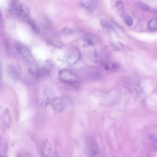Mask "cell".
I'll return each mask as SVG.
<instances>
[{
    "label": "cell",
    "mask_w": 157,
    "mask_h": 157,
    "mask_svg": "<svg viewBox=\"0 0 157 157\" xmlns=\"http://www.w3.org/2000/svg\"><path fill=\"white\" fill-rule=\"evenodd\" d=\"M51 144L48 140L45 139L42 142L40 147V152L43 157H49L51 153Z\"/></svg>",
    "instance_id": "5b68a950"
},
{
    "label": "cell",
    "mask_w": 157,
    "mask_h": 157,
    "mask_svg": "<svg viewBox=\"0 0 157 157\" xmlns=\"http://www.w3.org/2000/svg\"><path fill=\"white\" fill-rule=\"evenodd\" d=\"M0 157H4L2 155H0Z\"/></svg>",
    "instance_id": "44dd1931"
},
{
    "label": "cell",
    "mask_w": 157,
    "mask_h": 157,
    "mask_svg": "<svg viewBox=\"0 0 157 157\" xmlns=\"http://www.w3.org/2000/svg\"><path fill=\"white\" fill-rule=\"evenodd\" d=\"M139 5L141 9L144 10H149L150 9L149 6L146 4L142 2H139Z\"/></svg>",
    "instance_id": "2e32d148"
},
{
    "label": "cell",
    "mask_w": 157,
    "mask_h": 157,
    "mask_svg": "<svg viewBox=\"0 0 157 157\" xmlns=\"http://www.w3.org/2000/svg\"><path fill=\"white\" fill-rule=\"evenodd\" d=\"M81 5L86 9L89 10H94L96 6V2L95 0H87L81 1Z\"/></svg>",
    "instance_id": "ba28073f"
},
{
    "label": "cell",
    "mask_w": 157,
    "mask_h": 157,
    "mask_svg": "<svg viewBox=\"0 0 157 157\" xmlns=\"http://www.w3.org/2000/svg\"><path fill=\"white\" fill-rule=\"evenodd\" d=\"M124 20L127 25L130 26L132 25L133 23V19L128 15H126L124 17Z\"/></svg>",
    "instance_id": "4fadbf2b"
},
{
    "label": "cell",
    "mask_w": 157,
    "mask_h": 157,
    "mask_svg": "<svg viewBox=\"0 0 157 157\" xmlns=\"http://www.w3.org/2000/svg\"><path fill=\"white\" fill-rule=\"evenodd\" d=\"M69 101L66 97H57L53 99L51 102L52 109L56 112L60 113L65 110L69 104Z\"/></svg>",
    "instance_id": "3957f363"
},
{
    "label": "cell",
    "mask_w": 157,
    "mask_h": 157,
    "mask_svg": "<svg viewBox=\"0 0 157 157\" xmlns=\"http://www.w3.org/2000/svg\"><path fill=\"white\" fill-rule=\"evenodd\" d=\"M18 157H25L24 156H22V155H19Z\"/></svg>",
    "instance_id": "d6986e66"
},
{
    "label": "cell",
    "mask_w": 157,
    "mask_h": 157,
    "mask_svg": "<svg viewBox=\"0 0 157 157\" xmlns=\"http://www.w3.org/2000/svg\"><path fill=\"white\" fill-rule=\"evenodd\" d=\"M58 77L61 81L68 84H75L78 81L77 75L72 71L67 69L60 71L58 73Z\"/></svg>",
    "instance_id": "7a4b0ae2"
},
{
    "label": "cell",
    "mask_w": 157,
    "mask_h": 157,
    "mask_svg": "<svg viewBox=\"0 0 157 157\" xmlns=\"http://www.w3.org/2000/svg\"><path fill=\"white\" fill-rule=\"evenodd\" d=\"M148 29L152 32L156 31L157 29V19L153 18L151 19L148 23Z\"/></svg>",
    "instance_id": "8fae6325"
},
{
    "label": "cell",
    "mask_w": 157,
    "mask_h": 157,
    "mask_svg": "<svg viewBox=\"0 0 157 157\" xmlns=\"http://www.w3.org/2000/svg\"><path fill=\"white\" fill-rule=\"evenodd\" d=\"M81 56V53L79 49L75 47H72L67 52L65 58L68 63L73 64L80 60Z\"/></svg>",
    "instance_id": "277c9868"
},
{
    "label": "cell",
    "mask_w": 157,
    "mask_h": 157,
    "mask_svg": "<svg viewBox=\"0 0 157 157\" xmlns=\"http://www.w3.org/2000/svg\"><path fill=\"white\" fill-rule=\"evenodd\" d=\"M63 31L65 33L68 34H71L74 32V30L69 28H65L63 29Z\"/></svg>",
    "instance_id": "e0dca14e"
},
{
    "label": "cell",
    "mask_w": 157,
    "mask_h": 157,
    "mask_svg": "<svg viewBox=\"0 0 157 157\" xmlns=\"http://www.w3.org/2000/svg\"><path fill=\"white\" fill-rule=\"evenodd\" d=\"M2 78V73H1V66L0 65V79Z\"/></svg>",
    "instance_id": "ac0fdd59"
},
{
    "label": "cell",
    "mask_w": 157,
    "mask_h": 157,
    "mask_svg": "<svg viewBox=\"0 0 157 157\" xmlns=\"http://www.w3.org/2000/svg\"><path fill=\"white\" fill-rule=\"evenodd\" d=\"M17 50L19 53L27 60L31 61L33 60L32 54L26 46L21 44L18 43L17 44Z\"/></svg>",
    "instance_id": "8992f818"
},
{
    "label": "cell",
    "mask_w": 157,
    "mask_h": 157,
    "mask_svg": "<svg viewBox=\"0 0 157 157\" xmlns=\"http://www.w3.org/2000/svg\"><path fill=\"white\" fill-rule=\"evenodd\" d=\"M115 6L117 10L119 11L123 10L124 8V3L121 1H117L115 3Z\"/></svg>",
    "instance_id": "5bb4252c"
},
{
    "label": "cell",
    "mask_w": 157,
    "mask_h": 157,
    "mask_svg": "<svg viewBox=\"0 0 157 157\" xmlns=\"http://www.w3.org/2000/svg\"><path fill=\"white\" fill-rule=\"evenodd\" d=\"M1 12L0 11V18L1 17Z\"/></svg>",
    "instance_id": "ffe728a7"
},
{
    "label": "cell",
    "mask_w": 157,
    "mask_h": 157,
    "mask_svg": "<svg viewBox=\"0 0 157 157\" xmlns=\"http://www.w3.org/2000/svg\"><path fill=\"white\" fill-rule=\"evenodd\" d=\"M101 25L105 27L108 29H112L113 28L112 26L106 20L102 19L101 21Z\"/></svg>",
    "instance_id": "9a60e30c"
},
{
    "label": "cell",
    "mask_w": 157,
    "mask_h": 157,
    "mask_svg": "<svg viewBox=\"0 0 157 157\" xmlns=\"http://www.w3.org/2000/svg\"><path fill=\"white\" fill-rule=\"evenodd\" d=\"M84 39L86 44L88 45H92L97 41V38L96 36L90 34L85 35Z\"/></svg>",
    "instance_id": "9c48e42d"
},
{
    "label": "cell",
    "mask_w": 157,
    "mask_h": 157,
    "mask_svg": "<svg viewBox=\"0 0 157 157\" xmlns=\"http://www.w3.org/2000/svg\"><path fill=\"white\" fill-rule=\"evenodd\" d=\"M8 73L11 78L14 80H17L18 75L16 70L13 66H10L8 68Z\"/></svg>",
    "instance_id": "30bf717a"
},
{
    "label": "cell",
    "mask_w": 157,
    "mask_h": 157,
    "mask_svg": "<svg viewBox=\"0 0 157 157\" xmlns=\"http://www.w3.org/2000/svg\"><path fill=\"white\" fill-rule=\"evenodd\" d=\"M1 119L5 125L7 127H10L11 124V119L9 109L6 108L4 110L1 116Z\"/></svg>",
    "instance_id": "52a82bcc"
},
{
    "label": "cell",
    "mask_w": 157,
    "mask_h": 157,
    "mask_svg": "<svg viewBox=\"0 0 157 157\" xmlns=\"http://www.w3.org/2000/svg\"><path fill=\"white\" fill-rule=\"evenodd\" d=\"M27 22L30 25L33 29L36 32H38L39 27L35 21L31 18Z\"/></svg>",
    "instance_id": "7c38bea8"
},
{
    "label": "cell",
    "mask_w": 157,
    "mask_h": 157,
    "mask_svg": "<svg viewBox=\"0 0 157 157\" xmlns=\"http://www.w3.org/2000/svg\"><path fill=\"white\" fill-rule=\"evenodd\" d=\"M12 12L20 19L27 22L30 18L29 11L27 6L18 0H13L10 3Z\"/></svg>",
    "instance_id": "6da1fadb"
}]
</instances>
